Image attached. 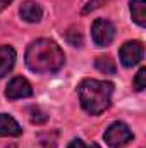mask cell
Masks as SVG:
<instances>
[{
	"instance_id": "cell-13",
	"label": "cell",
	"mask_w": 146,
	"mask_h": 148,
	"mask_svg": "<svg viewBox=\"0 0 146 148\" xmlns=\"http://www.w3.org/2000/svg\"><path fill=\"white\" fill-rule=\"evenodd\" d=\"M146 88V67H141L136 77H134V90L136 91H143Z\"/></svg>"
},
{
	"instance_id": "cell-11",
	"label": "cell",
	"mask_w": 146,
	"mask_h": 148,
	"mask_svg": "<svg viewBox=\"0 0 146 148\" xmlns=\"http://www.w3.org/2000/svg\"><path fill=\"white\" fill-rule=\"evenodd\" d=\"M95 67L100 71V73L103 74H115L117 73V67H115V62L110 59V57H96V60H95Z\"/></svg>"
},
{
	"instance_id": "cell-2",
	"label": "cell",
	"mask_w": 146,
	"mask_h": 148,
	"mask_svg": "<svg viewBox=\"0 0 146 148\" xmlns=\"http://www.w3.org/2000/svg\"><path fill=\"white\" fill-rule=\"evenodd\" d=\"M79 102L81 107L89 115H100L112 105L113 84L110 81H98V79H83L79 88Z\"/></svg>"
},
{
	"instance_id": "cell-17",
	"label": "cell",
	"mask_w": 146,
	"mask_h": 148,
	"mask_svg": "<svg viewBox=\"0 0 146 148\" xmlns=\"http://www.w3.org/2000/svg\"><path fill=\"white\" fill-rule=\"evenodd\" d=\"M10 2H12V0H0V12H2L3 9H7V5H9Z\"/></svg>"
},
{
	"instance_id": "cell-18",
	"label": "cell",
	"mask_w": 146,
	"mask_h": 148,
	"mask_svg": "<svg viewBox=\"0 0 146 148\" xmlns=\"http://www.w3.org/2000/svg\"><path fill=\"white\" fill-rule=\"evenodd\" d=\"M5 148H16V147L14 145H9V147H5Z\"/></svg>"
},
{
	"instance_id": "cell-12",
	"label": "cell",
	"mask_w": 146,
	"mask_h": 148,
	"mask_svg": "<svg viewBox=\"0 0 146 148\" xmlns=\"http://www.w3.org/2000/svg\"><path fill=\"white\" fill-rule=\"evenodd\" d=\"M65 40L72 45V47H81L83 45V33L77 29V28H71V29H67V33H65Z\"/></svg>"
},
{
	"instance_id": "cell-7",
	"label": "cell",
	"mask_w": 146,
	"mask_h": 148,
	"mask_svg": "<svg viewBox=\"0 0 146 148\" xmlns=\"http://www.w3.org/2000/svg\"><path fill=\"white\" fill-rule=\"evenodd\" d=\"M16 64V50L9 45L0 47V77L7 76Z\"/></svg>"
},
{
	"instance_id": "cell-9",
	"label": "cell",
	"mask_w": 146,
	"mask_h": 148,
	"mask_svg": "<svg viewBox=\"0 0 146 148\" xmlns=\"http://www.w3.org/2000/svg\"><path fill=\"white\" fill-rule=\"evenodd\" d=\"M19 14L26 23H40L41 16H43V10L35 2H24L19 9Z\"/></svg>"
},
{
	"instance_id": "cell-15",
	"label": "cell",
	"mask_w": 146,
	"mask_h": 148,
	"mask_svg": "<svg viewBox=\"0 0 146 148\" xmlns=\"http://www.w3.org/2000/svg\"><path fill=\"white\" fill-rule=\"evenodd\" d=\"M108 0H89L84 7H83V14H89L91 10H96V9H100L102 5H105Z\"/></svg>"
},
{
	"instance_id": "cell-10",
	"label": "cell",
	"mask_w": 146,
	"mask_h": 148,
	"mask_svg": "<svg viewBox=\"0 0 146 148\" xmlns=\"http://www.w3.org/2000/svg\"><path fill=\"white\" fill-rule=\"evenodd\" d=\"M131 16H132V21L145 28L146 26V0H131Z\"/></svg>"
},
{
	"instance_id": "cell-1",
	"label": "cell",
	"mask_w": 146,
	"mask_h": 148,
	"mask_svg": "<svg viewBox=\"0 0 146 148\" xmlns=\"http://www.w3.org/2000/svg\"><path fill=\"white\" fill-rule=\"evenodd\" d=\"M64 64L65 55L62 48L48 38L35 40L26 50V66L36 74H53L60 71Z\"/></svg>"
},
{
	"instance_id": "cell-16",
	"label": "cell",
	"mask_w": 146,
	"mask_h": 148,
	"mask_svg": "<svg viewBox=\"0 0 146 148\" xmlns=\"http://www.w3.org/2000/svg\"><path fill=\"white\" fill-rule=\"evenodd\" d=\"M67 148H102L100 145H96V143H91V145H88V143H84L83 140H72L71 143H69V147Z\"/></svg>"
},
{
	"instance_id": "cell-5",
	"label": "cell",
	"mask_w": 146,
	"mask_h": 148,
	"mask_svg": "<svg viewBox=\"0 0 146 148\" xmlns=\"http://www.w3.org/2000/svg\"><path fill=\"white\" fill-rule=\"evenodd\" d=\"M143 53H145V47L141 41H126L120 50H119V57L124 67H132L136 64H139L143 60Z\"/></svg>"
},
{
	"instance_id": "cell-3",
	"label": "cell",
	"mask_w": 146,
	"mask_h": 148,
	"mask_svg": "<svg viewBox=\"0 0 146 148\" xmlns=\"http://www.w3.org/2000/svg\"><path fill=\"white\" fill-rule=\"evenodd\" d=\"M132 138H134V134H132V131L129 129V126L124 124V122H120V121L112 122L108 127H107L105 134H103L105 143H107L108 147H112V148L126 147Z\"/></svg>"
},
{
	"instance_id": "cell-4",
	"label": "cell",
	"mask_w": 146,
	"mask_h": 148,
	"mask_svg": "<svg viewBox=\"0 0 146 148\" xmlns=\"http://www.w3.org/2000/svg\"><path fill=\"white\" fill-rule=\"evenodd\" d=\"M91 36L96 47H108L115 38V26L108 19H96L91 26Z\"/></svg>"
},
{
	"instance_id": "cell-14",
	"label": "cell",
	"mask_w": 146,
	"mask_h": 148,
	"mask_svg": "<svg viewBox=\"0 0 146 148\" xmlns=\"http://www.w3.org/2000/svg\"><path fill=\"white\" fill-rule=\"evenodd\" d=\"M46 119H48V115L41 109H38V107L31 109V122L33 124H43V122H46Z\"/></svg>"
},
{
	"instance_id": "cell-8",
	"label": "cell",
	"mask_w": 146,
	"mask_h": 148,
	"mask_svg": "<svg viewBox=\"0 0 146 148\" xmlns=\"http://www.w3.org/2000/svg\"><path fill=\"white\" fill-rule=\"evenodd\" d=\"M23 127L17 121L7 114H0V136H21Z\"/></svg>"
},
{
	"instance_id": "cell-6",
	"label": "cell",
	"mask_w": 146,
	"mask_h": 148,
	"mask_svg": "<svg viewBox=\"0 0 146 148\" xmlns=\"http://www.w3.org/2000/svg\"><path fill=\"white\" fill-rule=\"evenodd\" d=\"M29 97H33V88L26 77L17 76L5 88V98L9 100H19V98H29Z\"/></svg>"
}]
</instances>
